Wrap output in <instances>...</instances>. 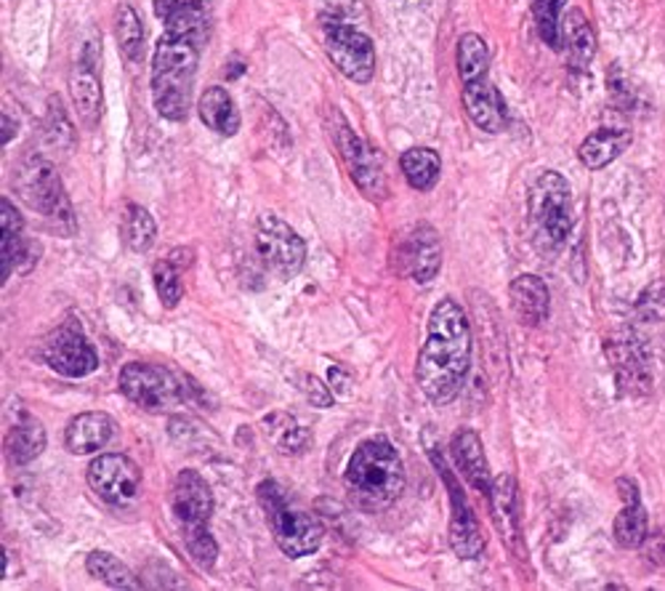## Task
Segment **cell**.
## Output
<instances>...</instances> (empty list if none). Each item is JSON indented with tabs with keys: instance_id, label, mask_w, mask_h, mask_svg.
I'll return each instance as SVG.
<instances>
[{
	"instance_id": "6da1fadb",
	"label": "cell",
	"mask_w": 665,
	"mask_h": 591,
	"mask_svg": "<svg viewBox=\"0 0 665 591\" xmlns=\"http://www.w3.org/2000/svg\"><path fill=\"white\" fill-rule=\"evenodd\" d=\"M471 365V328L458 301H437L429 314V336L418 354L416 379L420 392L434 405L458 397Z\"/></svg>"
},
{
	"instance_id": "7a4b0ae2",
	"label": "cell",
	"mask_w": 665,
	"mask_h": 591,
	"mask_svg": "<svg viewBox=\"0 0 665 591\" xmlns=\"http://www.w3.org/2000/svg\"><path fill=\"white\" fill-rule=\"evenodd\" d=\"M202 43L176 32H163L153 56V102L170 123L187 121L193 110L195 75L200 68Z\"/></svg>"
},
{
	"instance_id": "3957f363",
	"label": "cell",
	"mask_w": 665,
	"mask_h": 591,
	"mask_svg": "<svg viewBox=\"0 0 665 591\" xmlns=\"http://www.w3.org/2000/svg\"><path fill=\"white\" fill-rule=\"evenodd\" d=\"M344 483L360 507L388 509L405 490L403 456L386 437L365 439L349 458Z\"/></svg>"
},
{
	"instance_id": "277c9868",
	"label": "cell",
	"mask_w": 665,
	"mask_h": 591,
	"mask_svg": "<svg viewBox=\"0 0 665 591\" xmlns=\"http://www.w3.org/2000/svg\"><path fill=\"white\" fill-rule=\"evenodd\" d=\"M259 501L267 511L274 541H278L282 554H288L291 560H301V557L314 554L322 547V536H325L322 525L306 511L295 509L280 483H274V479L261 483Z\"/></svg>"
},
{
	"instance_id": "5b68a950",
	"label": "cell",
	"mask_w": 665,
	"mask_h": 591,
	"mask_svg": "<svg viewBox=\"0 0 665 591\" xmlns=\"http://www.w3.org/2000/svg\"><path fill=\"white\" fill-rule=\"evenodd\" d=\"M530 219L536 232L551 248L564 246L572 232V189L570 182L557 170H543L530 184Z\"/></svg>"
},
{
	"instance_id": "8992f818",
	"label": "cell",
	"mask_w": 665,
	"mask_h": 591,
	"mask_svg": "<svg viewBox=\"0 0 665 591\" xmlns=\"http://www.w3.org/2000/svg\"><path fill=\"white\" fill-rule=\"evenodd\" d=\"M14 187L30 208H35L38 214H43L45 219H51L54 225L64 227V232H70V229L75 227L70 197L64 193L56 168L51 166L49 160H43V157H28V160L17 168Z\"/></svg>"
},
{
	"instance_id": "52a82bcc",
	"label": "cell",
	"mask_w": 665,
	"mask_h": 591,
	"mask_svg": "<svg viewBox=\"0 0 665 591\" xmlns=\"http://www.w3.org/2000/svg\"><path fill=\"white\" fill-rule=\"evenodd\" d=\"M333 142L339 147L341 160L352 176V182L357 184V189L367 200H386L388 187H386V174H384V163L375 149L367 144L365 139H360L357 131H354L349 123L335 113V131H333Z\"/></svg>"
},
{
	"instance_id": "ba28073f",
	"label": "cell",
	"mask_w": 665,
	"mask_h": 591,
	"mask_svg": "<svg viewBox=\"0 0 665 591\" xmlns=\"http://www.w3.org/2000/svg\"><path fill=\"white\" fill-rule=\"evenodd\" d=\"M256 253L269 272H274L282 280H291L304 267L306 242L280 216L263 214L259 227H256Z\"/></svg>"
},
{
	"instance_id": "9c48e42d",
	"label": "cell",
	"mask_w": 665,
	"mask_h": 591,
	"mask_svg": "<svg viewBox=\"0 0 665 591\" xmlns=\"http://www.w3.org/2000/svg\"><path fill=\"white\" fill-rule=\"evenodd\" d=\"M121 392L144 411H168L184 400L181 381L168 367L153 363L123 365Z\"/></svg>"
},
{
	"instance_id": "30bf717a",
	"label": "cell",
	"mask_w": 665,
	"mask_h": 591,
	"mask_svg": "<svg viewBox=\"0 0 665 591\" xmlns=\"http://www.w3.org/2000/svg\"><path fill=\"white\" fill-rule=\"evenodd\" d=\"M325 51L331 62L352 83H371L375 72V49L371 35L346 22L325 24Z\"/></svg>"
},
{
	"instance_id": "8fae6325",
	"label": "cell",
	"mask_w": 665,
	"mask_h": 591,
	"mask_svg": "<svg viewBox=\"0 0 665 591\" xmlns=\"http://www.w3.org/2000/svg\"><path fill=\"white\" fill-rule=\"evenodd\" d=\"M89 485L110 507H128L142 492V469L123 453H104L89 466Z\"/></svg>"
},
{
	"instance_id": "7c38bea8",
	"label": "cell",
	"mask_w": 665,
	"mask_h": 591,
	"mask_svg": "<svg viewBox=\"0 0 665 591\" xmlns=\"http://www.w3.org/2000/svg\"><path fill=\"white\" fill-rule=\"evenodd\" d=\"M429 453L434 466H437L439 475L445 479L447 492H450V547L460 560H477V557L485 551V536H482V528H479L477 515H474L471 504L466 501L464 490L458 488L456 477H453L450 469H447L443 456L434 450Z\"/></svg>"
},
{
	"instance_id": "4fadbf2b",
	"label": "cell",
	"mask_w": 665,
	"mask_h": 591,
	"mask_svg": "<svg viewBox=\"0 0 665 591\" xmlns=\"http://www.w3.org/2000/svg\"><path fill=\"white\" fill-rule=\"evenodd\" d=\"M43 357L64 379H85L98 367V354L77 325H64L45 341Z\"/></svg>"
},
{
	"instance_id": "5bb4252c",
	"label": "cell",
	"mask_w": 665,
	"mask_h": 591,
	"mask_svg": "<svg viewBox=\"0 0 665 591\" xmlns=\"http://www.w3.org/2000/svg\"><path fill=\"white\" fill-rule=\"evenodd\" d=\"M403 274L413 278L420 286L437 278L439 267H443V246H439V235L432 227H416L411 235L399 240L397 253H394Z\"/></svg>"
},
{
	"instance_id": "9a60e30c",
	"label": "cell",
	"mask_w": 665,
	"mask_h": 591,
	"mask_svg": "<svg viewBox=\"0 0 665 591\" xmlns=\"http://www.w3.org/2000/svg\"><path fill=\"white\" fill-rule=\"evenodd\" d=\"M170 507H174L181 528L208 525L210 515H214V492H210V485L202 479L200 471L184 469L176 475L174 490H170Z\"/></svg>"
},
{
	"instance_id": "2e32d148",
	"label": "cell",
	"mask_w": 665,
	"mask_h": 591,
	"mask_svg": "<svg viewBox=\"0 0 665 591\" xmlns=\"http://www.w3.org/2000/svg\"><path fill=\"white\" fill-rule=\"evenodd\" d=\"M607 354L615 367L621 394H647L652 390V373L642 341L625 333V336L610 341Z\"/></svg>"
},
{
	"instance_id": "e0dca14e",
	"label": "cell",
	"mask_w": 665,
	"mask_h": 591,
	"mask_svg": "<svg viewBox=\"0 0 665 591\" xmlns=\"http://www.w3.org/2000/svg\"><path fill=\"white\" fill-rule=\"evenodd\" d=\"M155 14L166 24V32L187 35L202 45L208 43L214 24L210 0H155Z\"/></svg>"
},
{
	"instance_id": "ac0fdd59",
	"label": "cell",
	"mask_w": 665,
	"mask_h": 591,
	"mask_svg": "<svg viewBox=\"0 0 665 591\" xmlns=\"http://www.w3.org/2000/svg\"><path fill=\"white\" fill-rule=\"evenodd\" d=\"M460 102H464L466 115L479 131L487 134H500L509 123V113H506V102L500 96V91L492 85L490 75L477 77V81L464 83L460 91Z\"/></svg>"
},
{
	"instance_id": "d6986e66",
	"label": "cell",
	"mask_w": 665,
	"mask_h": 591,
	"mask_svg": "<svg viewBox=\"0 0 665 591\" xmlns=\"http://www.w3.org/2000/svg\"><path fill=\"white\" fill-rule=\"evenodd\" d=\"M70 96H72V104H75V113L81 115L85 126H94L104 107L102 81H98L96 62H94V43L85 45L81 59H77L75 70L70 72Z\"/></svg>"
},
{
	"instance_id": "ffe728a7",
	"label": "cell",
	"mask_w": 665,
	"mask_h": 591,
	"mask_svg": "<svg viewBox=\"0 0 665 591\" xmlns=\"http://www.w3.org/2000/svg\"><path fill=\"white\" fill-rule=\"evenodd\" d=\"M450 450H453V458H456L460 477H464L474 490L490 496V490H492L490 466H487L482 439L477 437V432L458 429L450 439Z\"/></svg>"
},
{
	"instance_id": "44dd1931",
	"label": "cell",
	"mask_w": 665,
	"mask_h": 591,
	"mask_svg": "<svg viewBox=\"0 0 665 591\" xmlns=\"http://www.w3.org/2000/svg\"><path fill=\"white\" fill-rule=\"evenodd\" d=\"M115 418L107 416V413H81V416H75L67 424L64 445H67V450L75 453V456H91V453L102 450L104 445L115 437Z\"/></svg>"
},
{
	"instance_id": "7402d4cb",
	"label": "cell",
	"mask_w": 665,
	"mask_h": 591,
	"mask_svg": "<svg viewBox=\"0 0 665 591\" xmlns=\"http://www.w3.org/2000/svg\"><path fill=\"white\" fill-rule=\"evenodd\" d=\"M509 299L513 314H517L524 325L536 328L545 323V318H549L551 293L549 286H545L538 274H519V278H513L509 286Z\"/></svg>"
},
{
	"instance_id": "603a6c76",
	"label": "cell",
	"mask_w": 665,
	"mask_h": 591,
	"mask_svg": "<svg viewBox=\"0 0 665 591\" xmlns=\"http://www.w3.org/2000/svg\"><path fill=\"white\" fill-rule=\"evenodd\" d=\"M617 490H621L625 507L615 520V541L623 549H638L647 541V511L638 498L634 479H617Z\"/></svg>"
},
{
	"instance_id": "cb8c5ba5",
	"label": "cell",
	"mask_w": 665,
	"mask_h": 591,
	"mask_svg": "<svg viewBox=\"0 0 665 591\" xmlns=\"http://www.w3.org/2000/svg\"><path fill=\"white\" fill-rule=\"evenodd\" d=\"M559 43L568 51L570 64L575 70H585L596 56V35L591 22L585 19L583 11L572 9L564 14L562 24H559Z\"/></svg>"
},
{
	"instance_id": "d4e9b609",
	"label": "cell",
	"mask_w": 665,
	"mask_h": 591,
	"mask_svg": "<svg viewBox=\"0 0 665 591\" xmlns=\"http://www.w3.org/2000/svg\"><path fill=\"white\" fill-rule=\"evenodd\" d=\"M197 115L219 136H235L240 131V113H237L235 98L221 85H210L202 91L200 102H197Z\"/></svg>"
},
{
	"instance_id": "484cf974",
	"label": "cell",
	"mask_w": 665,
	"mask_h": 591,
	"mask_svg": "<svg viewBox=\"0 0 665 591\" xmlns=\"http://www.w3.org/2000/svg\"><path fill=\"white\" fill-rule=\"evenodd\" d=\"M631 139H634L631 131L599 128L594 134L585 136L581 149H578V157H581V163L589 170H602L631 147Z\"/></svg>"
},
{
	"instance_id": "4316f807",
	"label": "cell",
	"mask_w": 665,
	"mask_h": 591,
	"mask_svg": "<svg viewBox=\"0 0 665 591\" xmlns=\"http://www.w3.org/2000/svg\"><path fill=\"white\" fill-rule=\"evenodd\" d=\"M0 225H3V240H0V280L6 282L11 280V272H14L19 259L24 256V221L22 214L17 211L14 203L9 197L0 200Z\"/></svg>"
},
{
	"instance_id": "83f0119b",
	"label": "cell",
	"mask_w": 665,
	"mask_h": 591,
	"mask_svg": "<svg viewBox=\"0 0 665 591\" xmlns=\"http://www.w3.org/2000/svg\"><path fill=\"white\" fill-rule=\"evenodd\" d=\"M45 450V429L30 413H19L17 424L11 426L9 439H6V453L9 462L14 466H24L35 462L38 456Z\"/></svg>"
},
{
	"instance_id": "f1b7e54d",
	"label": "cell",
	"mask_w": 665,
	"mask_h": 591,
	"mask_svg": "<svg viewBox=\"0 0 665 591\" xmlns=\"http://www.w3.org/2000/svg\"><path fill=\"white\" fill-rule=\"evenodd\" d=\"M399 168H403L407 184L418 193H429L434 184L439 182V170H443V157L434 153L432 147H413L399 157Z\"/></svg>"
},
{
	"instance_id": "f546056e",
	"label": "cell",
	"mask_w": 665,
	"mask_h": 591,
	"mask_svg": "<svg viewBox=\"0 0 665 591\" xmlns=\"http://www.w3.org/2000/svg\"><path fill=\"white\" fill-rule=\"evenodd\" d=\"M490 504L496 511L498 528L503 530L506 541H513L519 536V496H517V483L511 475H500L492 483L490 490Z\"/></svg>"
},
{
	"instance_id": "4dcf8cb0",
	"label": "cell",
	"mask_w": 665,
	"mask_h": 591,
	"mask_svg": "<svg viewBox=\"0 0 665 591\" xmlns=\"http://www.w3.org/2000/svg\"><path fill=\"white\" fill-rule=\"evenodd\" d=\"M85 570H89L94 578H98L102 583H107L110 589H121V591L142 589V581L134 576V570L117 560V557H112L110 551H91V554L85 557Z\"/></svg>"
},
{
	"instance_id": "1f68e13d",
	"label": "cell",
	"mask_w": 665,
	"mask_h": 591,
	"mask_svg": "<svg viewBox=\"0 0 665 591\" xmlns=\"http://www.w3.org/2000/svg\"><path fill=\"white\" fill-rule=\"evenodd\" d=\"M458 75L460 83L477 81V77L490 75V49H487L485 38L477 32H466L458 41Z\"/></svg>"
},
{
	"instance_id": "d6a6232c",
	"label": "cell",
	"mask_w": 665,
	"mask_h": 591,
	"mask_svg": "<svg viewBox=\"0 0 665 591\" xmlns=\"http://www.w3.org/2000/svg\"><path fill=\"white\" fill-rule=\"evenodd\" d=\"M157 235V225L153 219V214L147 211V208L136 206V203H131L128 208H125L123 216V240L125 246L131 248V251L144 253L153 248Z\"/></svg>"
},
{
	"instance_id": "836d02e7",
	"label": "cell",
	"mask_w": 665,
	"mask_h": 591,
	"mask_svg": "<svg viewBox=\"0 0 665 591\" xmlns=\"http://www.w3.org/2000/svg\"><path fill=\"white\" fill-rule=\"evenodd\" d=\"M115 35L121 43V51L131 62H139L144 54V28L142 19L134 11V6L123 3L115 14Z\"/></svg>"
},
{
	"instance_id": "e575fe53",
	"label": "cell",
	"mask_w": 665,
	"mask_h": 591,
	"mask_svg": "<svg viewBox=\"0 0 665 591\" xmlns=\"http://www.w3.org/2000/svg\"><path fill=\"white\" fill-rule=\"evenodd\" d=\"M267 426L280 453H293V456H299V453L306 450V445H312V435H309L304 426L295 424L293 416H285V413H278V416L269 418Z\"/></svg>"
},
{
	"instance_id": "d590c367",
	"label": "cell",
	"mask_w": 665,
	"mask_h": 591,
	"mask_svg": "<svg viewBox=\"0 0 665 591\" xmlns=\"http://www.w3.org/2000/svg\"><path fill=\"white\" fill-rule=\"evenodd\" d=\"M184 547H187L189 557L195 564H200L202 570H210L219 557V543L210 536L208 525H195V528H184Z\"/></svg>"
},
{
	"instance_id": "8d00e7d4",
	"label": "cell",
	"mask_w": 665,
	"mask_h": 591,
	"mask_svg": "<svg viewBox=\"0 0 665 591\" xmlns=\"http://www.w3.org/2000/svg\"><path fill=\"white\" fill-rule=\"evenodd\" d=\"M564 0H532V17H536L538 32L551 49H559V24H562Z\"/></svg>"
},
{
	"instance_id": "74e56055",
	"label": "cell",
	"mask_w": 665,
	"mask_h": 591,
	"mask_svg": "<svg viewBox=\"0 0 665 591\" xmlns=\"http://www.w3.org/2000/svg\"><path fill=\"white\" fill-rule=\"evenodd\" d=\"M155 288L168 310H174V307L179 304L184 296V286H181L179 269L174 267V261H163V265L155 267Z\"/></svg>"
},
{
	"instance_id": "f35d334b",
	"label": "cell",
	"mask_w": 665,
	"mask_h": 591,
	"mask_svg": "<svg viewBox=\"0 0 665 591\" xmlns=\"http://www.w3.org/2000/svg\"><path fill=\"white\" fill-rule=\"evenodd\" d=\"M636 310L638 318L650 320V323H661V320H665V278L655 280L647 291L638 296Z\"/></svg>"
},
{
	"instance_id": "ab89813d",
	"label": "cell",
	"mask_w": 665,
	"mask_h": 591,
	"mask_svg": "<svg viewBox=\"0 0 665 591\" xmlns=\"http://www.w3.org/2000/svg\"><path fill=\"white\" fill-rule=\"evenodd\" d=\"M304 394L314 408H331L333 405V392L318 376H304Z\"/></svg>"
},
{
	"instance_id": "60d3db41",
	"label": "cell",
	"mask_w": 665,
	"mask_h": 591,
	"mask_svg": "<svg viewBox=\"0 0 665 591\" xmlns=\"http://www.w3.org/2000/svg\"><path fill=\"white\" fill-rule=\"evenodd\" d=\"M349 384H352V381H349L344 373L339 371V367H333V373H331V386H333V392H339V394H349Z\"/></svg>"
},
{
	"instance_id": "b9f144b4",
	"label": "cell",
	"mask_w": 665,
	"mask_h": 591,
	"mask_svg": "<svg viewBox=\"0 0 665 591\" xmlns=\"http://www.w3.org/2000/svg\"><path fill=\"white\" fill-rule=\"evenodd\" d=\"M17 136V121H11L9 113H3V147H9V142Z\"/></svg>"
}]
</instances>
